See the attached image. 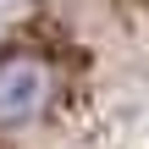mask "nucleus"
Returning a JSON list of instances; mask_svg holds the SVG:
<instances>
[{"mask_svg": "<svg viewBox=\"0 0 149 149\" xmlns=\"http://www.w3.org/2000/svg\"><path fill=\"white\" fill-rule=\"evenodd\" d=\"M0 149H149V0H28L0 28Z\"/></svg>", "mask_w": 149, "mask_h": 149, "instance_id": "1", "label": "nucleus"}]
</instances>
